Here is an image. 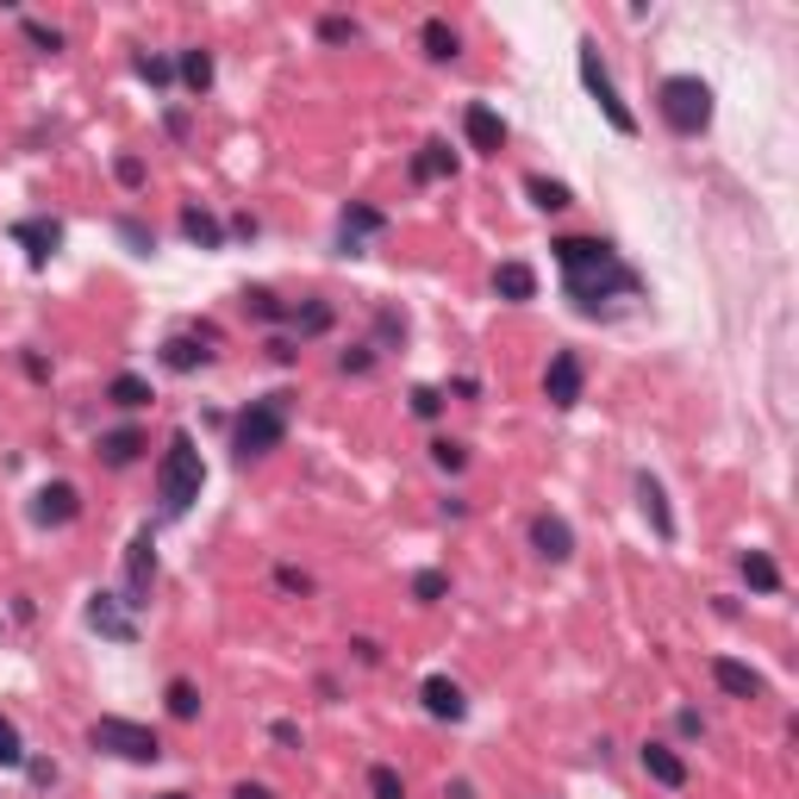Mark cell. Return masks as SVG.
<instances>
[{
    "label": "cell",
    "mask_w": 799,
    "mask_h": 799,
    "mask_svg": "<svg viewBox=\"0 0 799 799\" xmlns=\"http://www.w3.org/2000/svg\"><path fill=\"white\" fill-rule=\"evenodd\" d=\"M549 251H556V269H563L575 306H600L612 294H643L637 269L618 263V251H612L606 237H556Z\"/></svg>",
    "instance_id": "obj_1"
},
{
    "label": "cell",
    "mask_w": 799,
    "mask_h": 799,
    "mask_svg": "<svg viewBox=\"0 0 799 799\" xmlns=\"http://www.w3.org/2000/svg\"><path fill=\"white\" fill-rule=\"evenodd\" d=\"M288 425H294V393H263L251 407L232 419V450L237 462H256V456L282 450L288 444Z\"/></svg>",
    "instance_id": "obj_2"
},
{
    "label": "cell",
    "mask_w": 799,
    "mask_h": 799,
    "mask_svg": "<svg viewBox=\"0 0 799 799\" xmlns=\"http://www.w3.org/2000/svg\"><path fill=\"white\" fill-rule=\"evenodd\" d=\"M201 487H206V462H201V450H194L188 431H175V438L163 444V456H157V500H163V513L182 518L194 500H201Z\"/></svg>",
    "instance_id": "obj_3"
},
{
    "label": "cell",
    "mask_w": 799,
    "mask_h": 799,
    "mask_svg": "<svg viewBox=\"0 0 799 799\" xmlns=\"http://www.w3.org/2000/svg\"><path fill=\"white\" fill-rule=\"evenodd\" d=\"M656 113L674 138H700V131L712 126V88H705L700 76H669L656 88Z\"/></svg>",
    "instance_id": "obj_4"
},
{
    "label": "cell",
    "mask_w": 799,
    "mask_h": 799,
    "mask_svg": "<svg viewBox=\"0 0 799 799\" xmlns=\"http://www.w3.org/2000/svg\"><path fill=\"white\" fill-rule=\"evenodd\" d=\"M88 743L100 756H119V762H157L163 756V737L138 719H95L88 724Z\"/></svg>",
    "instance_id": "obj_5"
},
{
    "label": "cell",
    "mask_w": 799,
    "mask_h": 799,
    "mask_svg": "<svg viewBox=\"0 0 799 799\" xmlns=\"http://www.w3.org/2000/svg\"><path fill=\"white\" fill-rule=\"evenodd\" d=\"M581 88L600 100V113H606V126L618 131V138H637V113L618 100V88H612V76H606V64H600V50L581 38Z\"/></svg>",
    "instance_id": "obj_6"
},
{
    "label": "cell",
    "mask_w": 799,
    "mask_h": 799,
    "mask_svg": "<svg viewBox=\"0 0 799 799\" xmlns=\"http://www.w3.org/2000/svg\"><path fill=\"white\" fill-rule=\"evenodd\" d=\"M150 587H157V537H150V525H144V532L131 537V549H126V606L144 612L150 606Z\"/></svg>",
    "instance_id": "obj_7"
},
{
    "label": "cell",
    "mask_w": 799,
    "mask_h": 799,
    "mask_svg": "<svg viewBox=\"0 0 799 799\" xmlns=\"http://www.w3.org/2000/svg\"><path fill=\"white\" fill-rule=\"evenodd\" d=\"M581 388H587V362H581V350H556L544 369V393H549V407H581Z\"/></svg>",
    "instance_id": "obj_8"
},
{
    "label": "cell",
    "mask_w": 799,
    "mask_h": 799,
    "mask_svg": "<svg viewBox=\"0 0 799 799\" xmlns=\"http://www.w3.org/2000/svg\"><path fill=\"white\" fill-rule=\"evenodd\" d=\"M381 232H388V213L369 206V201H350L344 213H338V251H344V256H362V244L381 237Z\"/></svg>",
    "instance_id": "obj_9"
},
{
    "label": "cell",
    "mask_w": 799,
    "mask_h": 799,
    "mask_svg": "<svg viewBox=\"0 0 799 799\" xmlns=\"http://www.w3.org/2000/svg\"><path fill=\"white\" fill-rule=\"evenodd\" d=\"M81 518V494L76 481H45L32 494V525H45V532H57V525H76Z\"/></svg>",
    "instance_id": "obj_10"
},
{
    "label": "cell",
    "mask_w": 799,
    "mask_h": 799,
    "mask_svg": "<svg viewBox=\"0 0 799 799\" xmlns=\"http://www.w3.org/2000/svg\"><path fill=\"white\" fill-rule=\"evenodd\" d=\"M462 138H469V150H481V157H500L506 150V119L487 100H469L462 107Z\"/></svg>",
    "instance_id": "obj_11"
},
{
    "label": "cell",
    "mask_w": 799,
    "mask_h": 799,
    "mask_svg": "<svg viewBox=\"0 0 799 799\" xmlns=\"http://www.w3.org/2000/svg\"><path fill=\"white\" fill-rule=\"evenodd\" d=\"M419 700H425V712H431V719H444V724H462V719H469V693L456 688L450 674H425V681H419Z\"/></svg>",
    "instance_id": "obj_12"
},
{
    "label": "cell",
    "mask_w": 799,
    "mask_h": 799,
    "mask_svg": "<svg viewBox=\"0 0 799 799\" xmlns=\"http://www.w3.org/2000/svg\"><path fill=\"white\" fill-rule=\"evenodd\" d=\"M637 762H643V774H650L656 787H669V793H681V787L693 781L688 756H681V750H669V743H643V750H637Z\"/></svg>",
    "instance_id": "obj_13"
},
{
    "label": "cell",
    "mask_w": 799,
    "mask_h": 799,
    "mask_svg": "<svg viewBox=\"0 0 799 799\" xmlns=\"http://www.w3.org/2000/svg\"><path fill=\"white\" fill-rule=\"evenodd\" d=\"M532 549L544 556V563H568L575 556V532H568L563 513H537L532 518Z\"/></svg>",
    "instance_id": "obj_14"
},
{
    "label": "cell",
    "mask_w": 799,
    "mask_h": 799,
    "mask_svg": "<svg viewBox=\"0 0 799 799\" xmlns=\"http://www.w3.org/2000/svg\"><path fill=\"white\" fill-rule=\"evenodd\" d=\"M712 681H719V693H731V700H762V688H768L762 674L737 656H712Z\"/></svg>",
    "instance_id": "obj_15"
},
{
    "label": "cell",
    "mask_w": 799,
    "mask_h": 799,
    "mask_svg": "<svg viewBox=\"0 0 799 799\" xmlns=\"http://www.w3.org/2000/svg\"><path fill=\"white\" fill-rule=\"evenodd\" d=\"M213 338H201V331H175L169 344H163V369H175V376H194V369H206L213 362Z\"/></svg>",
    "instance_id": "obj_16"
},
{
    "label": "cell",
    "mask_w": 799,
    "mask_h": 799,
    "mask_svg": "<svg viewBox=\"0 0 799 799\" xmlns=\"http://www.w3.org/2000/svg\"><path fill=\"white\" fill-rule=\"evenodd\" d=\"M88 625H95L100 637H113V643H138V625L119 612V600H113V594H95V600H88Z\"/></svg>",
    "instance_id": "obj_17"
},
{
    "label": "cell",
    "mask_w": 799,
    "mask_h": 799,
    "mask_svg": "<svg viewBox=\"0 0 799 799\" xmlns=\"http://www.w3.org/2000/svg\"><path fill=\"white\" fill-rule=\"evenodd\" d=\"M637 506H643V518L656 525V537L662 544H674V513H669V494H662V481L650 469L637 475Z\"/></svg>",
    "instance_id": "obj_18"
},
{
    "label": "cell",
    "mask_w": 799,
    "mask_h": 799,
    "mask_svg": "<svg viewBox=\"0 0 799 799\" xmlns=\"http://www.w3.org/2000/svg\"><path fill=\"white\" fill-rule=\"evenodd\" d=\"M331 325H338V306H331V300H300V306H288V331H294L300 344H306V338H325Z\"/></svg>",
    "instance_id": "obj_19"
},
{
    "label": "cell",
    "mask_w": 799,
    "mask_h": 799,
    "mask_svg": "<svg viewBox=\"0 0 799 799\" xmlns=\"http://www.w3.org/2000/svg\"><path fill=\"white\" fill-rule=\"evenodd\" d=\"M456 175V150L444 138H431V144H419V157H412V182L419 188H431V182H450Z\"/></svg>",
    "instance_id": "obj_20"
},
{
    "label": "cell",
    "mask_w": 799,
    "mask_h": 799,
    "mask_svg": "<svg viewBox=\"0 0 799 799\" xmlns=\"http://www.w3.org/2000/svg\"><path fill=\"white\" fill-rule=\"evenodd\" d=\"M13 237L26 244V256H32V263H50V256H57V244H64V225H57V220H19Z\"/></svg>",
    "instance_id": "obj_21"
},
{
    "label": "cell",
    "mask_w": 799,
    "mask_h": 799,
    "mask_svg": "<svg viewBox=\"0 0 799 799\" xmlns=\"http://www.w3.org/2000/svg\"><path fill=\"white\" fill-rule=\"evenodd\" d=\"M494 294L513 300V306L537 300V269H532V263H500V269H494Z\"/></svg>",
    "instance_id": "obj_22"
},
{
    "label": "cell",
    "mask_w": 799,
    "mask_h": 799,
    "mask_svg": "<svg viewBox=\"0 0 799 799\" xmlns=\"http://www.w3.org/2000/svg\"><path fill=\"white\" fill-rule=\"evenodd\" d=\"M182 237H188L194 251H225V225L206 206H182Z\"/></svg>",
    "instance_id": "obj_23"
},
{
    "label": "cell",
    "mask_w": 799,
    "mask_h": 799,
    "mask_svg": "<svg viewBox=\"0 0 799 799\" xmlns=\"http://www.w3.org/2000/svg\"><path fill=\"white\" fill-rule=\"evenodd\" d=\"M419 45H425V57H431V64H456V57H462V38H456L450 19H425V26H419Z\"/></svg>",
    "instance_id": "obj_24"
},
{
    "label": "cell",
    "mask_w": 799,
    "mask_h": 799,
    "mask_svg": "<svg viewBox=\"0 0 799 799\" xmlns=\"http://www.w3.org/2000/svg\"><path fill=\"white\" fill-rule=\"evenodd\" d=\"M138 450H144V431H138V425H119V431H107V438H100V462H107V469H131V462H138Z\"/></svg>",
    "instance_id": "obj_25"
},
{
    "label": "cell",
    "mask_w": 799,
    "mask_h": 799,
    "mask_svg": "<svg viewBox=\"0 0 799 799\" xmlns=\"http://www.w3.org/2000/svg\"><path fill=\"white\" fill-rule=\"evenodd\" d=\"M175 76H182V88H188L194 100L206 95V88H213V50H182V57H175Z\"/></svg>",
    "instance_id": "obj_26"
},
{
    "label": "cell",
    "mask_w": 799,
    "mask_h": 799,
    "mask_svg": "<svg viewBox=\"0 0 799 799\" xmlns=\"http://www.w3.org/2000/svg\"><path fill=\"white\" fill-rule=\"evenodd\" d=\"M743 581H750V594H781V563L768 556V549H743Z\"/></svg>",
    "instance_id": "obj_27"
},
{
    "label": "cell",
    "mask_w": 799,
    "mask_h": 799,
    "mask_svg": "<svg viewBox=\"0 0 799 799\" xmlns=\"http://www.w3.org/2000/svg\"><path fill=\"white\" fill-rule=\"evenodd\" d=\"M237 306H244L251 319H263V325H288V300L275 294V288H244Z\"/></svg>",
    "instance_id": "obj_28"
},
{
    "label": "cell",
    "mask_w": 799,
    "mask_h": 799,
    "mask_svg": "<svg viewBox=\"0 0 799 799\" xmlns=\"http://www.w3.org/2000/svg\"><path fill=\"white\" fill-rule=\"evenodd\" d=\"M107 400H113L119 412H138V407H150L157 393H150V381H144V376H131V369H126V376L107 381Z\"/></svg>",
    "instance_id": "obj_29"
},
{
    "label": "cell",
    "mask_w": 799,
    "mask_h": 799,
    "mask_svg": "<svg viewBox=\"0 0 799 799\" xmlns=\"http://www.w3.org/2000/svg\"><path fill=\"white\" fill-rule=\"evenodd\" d=\"M163 700H169V719L175 724H194V719H201V688H194V681H169V693H163Z\"/></svg>",
    "instance_id": "obj_30"
},
{
    "label": "cell",
    "mask_w": 799,
    "mask_h": 799,
    "mask_svg": "<svg viewBox=\"0 0 799 799\" xmlns=\"http://www.w3.org/2000/svg\"><path fill=\"white\" fill-rule=\"evenodd\" d=\"M525 194H532V206H544V213H563V206H575V194H568L563 182H549V175H532V182H525Z\"/></svg>",
    "instance_id": "obj_31"
},
{
    "label": "cell",
    "mask_w": 799,
    "mask_h": 799,
    "mask_svg": "<svg viewBox=\"0 0 799 799\" xmlns=\"http://www.w3.org/2000/svg\"><path fill=\"white\" fill-rule=\"evenodd\" d=\"M369 799H407V781H400V768L393 762L369 768Z\"/></svg>",
    "instance_id": "obj_32"
},
{
    "label": "cell",
    "mask_w": 799,
    "mask_h": 799,
    "mask_svg": "<svg viewBox=\"0 0 799 799\" xmlns=\"http://www.w3.org/2000/svg\"><path fill=\"white\" fill-rule=\"evenodd\" d=\"M357 38H362V26L350 13H325L319 19V45H357Z\"/></svg>",
    "instance_id": "obj_33"
},
{
    "label": "cell",
    "mask_w": 799,
    "mask_h": 799,
    "mask_svg": "<svg viewBox=\"0 0 799 799\" xmlns=\"http://www.w3.org/2000/svg\"><path fill=\"white\" fill-rule=\"evenodd\" d=\"M0 768H26V737L7 712H0Z\"/></svg>",
    "instance_id": "obj_34"
},
{
    "label": "cell",
    "mask_w": 799,
    "mask_h": 799,
    "mask_svg": "<svg viewBox=\"0 0 799 799\" xmlns=\"http://www.w3.org/2000/svg\"><path fill=\"white\" fill-rule=\"evenodd\" d=\"M19 32H26V45H32V50H45V57H57V50H64V32H57V26H45V19H19Z\"/></svg>",
    "instance_id": "obj_35"
},
{
    "label": "cell",
    "mask_w": 799,
    "mask_h": 799,
    "mask_svg": "<svg viewBox=\"0 0 799 799\" xmlns=\"http://www.w3.org/2000/svg\"><path fill=\"white\" fill-rule=\"evenodd\" d=\"M444 594H450V575H438V568H419V575H412V600H419V606H438Z\"/></svg>",
    "instance_id": "obj_36"
},
{
    "label": "cell",
    "mask_w": 799,
    "mask_h": 799,
    "mask_svg": "<svg viewBox=\"0 0 799 799\" xmlns=\"http://www.w3.org/2000/svg\"><path fill=\"white\" fill-rule=\"evenodd\" d=\"M393 344H407V319L393 313V306H381L376 313V350H393Z\"/></svg>",
    "instance_id": "obj_37"
},
{
    "label": "cell",
    "mask_w": 799,
    "mask_h": 799,
    "mask_svg": "<svg viewBox=\"0 0 799 799\" xmlns=\"http://www.w3.org/2000/svg\"><path fill=\"white\" fill-rule=\"evenodd\" d=\"M431 462H438L444 475H462V469H469V450H462L456 438H438V444H431Z\"/></svg>",
    "instance_id": "obj_38"
},
{
    "label": "cell",
    "mask_w": 799,
    "mask_h": 799,
    "mask_svg": "<svg viewBox=\"0 0 799 799\" xmlns=\"http://www.w3.org/2000/svg\"><path fill=\"white\" fill-rule=\"evenodd\" d=\"M113 182H119V188H131V194H138L144 182H150V169H144V157H131V150H126V157H113Z\"/></svg>",
    "instance_id": "obj_39"
},
{
    "label": "cell",
    "mask_w": 799,
    "mask_h": 799,
    "mask_svg": "<svg viewBox=\"0 0 799 799\" xmlns=\"http://www.w3.org/2000/svg\"><path fill=\"white\" fill-rule=\"evenodd\" d=\"M275 587L306 600V594H313V575H306V568H294V563H282V568H275Z\"/></svg>",
    "instance_id": "obj_40"
},
{
    "label": "cell",
    "mask_w": 799,
    "mask_h": 799,
    "mask_svg": "<svg viewBox=\"0 0 799 799\" xmlns=\"http://www.w3.org/2000/svg\"><path fill=\"white\" fill-rule=\"evenodd\" d=\"M138 76L150 81V88H169V81H175V64H169V57H138Z\"/></svg>",
    "instance_id": "obj_41"
},
{
    "label": "cell",
    "mask_w": 799,
    "mask_h": 799,
    "mask_svg": "<svg viewBox=\"0 0 799 799\" xmlns=\"http://www.w3.org/2000/svg\"><path fill=\"white\" fill-rule=\"evenodd\" d=\"M338 369H344V376H369V369H376V344L344 350V357H338Z\"/></svg>",
    "instance_id": "obj_42"
},
{
    "label": "cell",
    "mask_w": 799,
    "mask_h": 799,
    "mask_svg": "<svg viewBox=\"0 0 799 799\" xmlns=\"http://www.w3.org/2000/svg\"><path fill=\"white\" fill-rule=\"evenodd\" d=\"M119 237H126V244H131V251H138V256H150V251H157V237L144 232L138 220H119Z\"/></svg>",
    "instance_id": "obj_43"
},
{
    "label": "cell",
    "mask_w": 799,
    "mask_h": 799,
    "mask_svg": "<svg viewBox=\"0 0 799 799\" xmlns=\"http://www.w3.org/2000/svg\"><path fill=\"white\" fill-rule=\"evenodd\" d=\"M412 412H419V419H438L444 412V388H412Z\"/></svg>",
    "instance_id": "obj_44"
},
{
    "label": "cell",
    "mask_w": 799,
    "mask_h": 799,
    "mask_svg": "<svg viewBox=\"0 0 799 799\" xmlns=\"http://www.w3.org/2000/svg\"><path fill=\"white\" fill-rule=\"evenodd\" d=\"M26 774H32V787H57V762H32L26 756Z\"/></svg>",
    "instance_id": "obj_45"
},
{
    "label": "cell",
    "mask_w": 799,
    "mask_h": 799,
    "mask_svg": "<svg viewBox=\"0 0 799 799\" xmlns=\"http://www.w3.org/2000/svg\"><path fill=\"white\" fill-rule=\"evenodd\" d=\"M269 737H275V743H288V750H294V743H300V724H294V719H275V724H269Z\"/></svg>",
    "instance_id": "obj_46"
},
{
    "label": "cell",
    "mask_w": 799,
    "mask_h": 799,
    "mask_svg": "<svg viewBox=\"0 0 799 799\" xmlns=\"http://www.w3.org/2000/svg\"><path fill=\"white\" fill-rule=\"evenodd\" d=\"M232 799H275V787H263V781H237Z\"/></svg>",
    "instance_id": "obj_47"
},
{
    "label": "cell",
    "mask_w": 799,
    "mask_h": 799,
    "mask_svg": "<svg viewBox=\"0 0 799 799\" xmlns=\"http://www.w3.org/2000/svg\"><path fill=\"white\" fill-rule=\"evenodd\" d=\"M269 357H275V362H294L300 350H294V338H269Z\"/></svg>",
    "instance_id": "obj_48"
},
{
    "label": "cell",
    "mask_w": 799,
    "mask_h": 799,
    "mask_svg": "<svg viewBox=\"0 0 799 799\" xmlns=\"http://www.w3.org/2000/svg\"><path fill=\"white\" fill-rule=\"evenodd\" d=\"M674 724H681V737H700V731H705L700 712H674Z\"/></svg>",
    "instance_id": "obj_49"
},
{
    "label": "cell",
    "mask_w": 799,
    "mask_h": 799,
    "mask_svg": "<svg viewBox=\"0 0 799 799\" xmlns=\"http://www.w3.org/2000/svg\"><path fill=\"white\" fill-rule=\"evenodd\" d=\"M26 376H32V381H50V369H45V357H38V350H26Z\"/></svg>",
    "instance_id": "obj_50"
},
{
    "label": "cell",
    "mask_w": 799,
    "mask_h": 799,
    "mask_svg": "<svg viewBox=\"0 0 799 799\" xmlns=\"http://www.w3.org/2000/svg\"><path fill=\"white\" fill-rule=\"evenodd\" d=\"M450 799H475V787L469 781H450Z\"/></svg>",
    "instance_id": "obj_51"
},
{
    "label": "cell",
    "mask_w": 799,
    "mask_h": 799,
    "mask_svg": "<svg viewBox=\"0 0 799 799\" xmlns=\"http://www.w3.org/2000/svg\"><path fill=\"white\" fill-rule=\"evenodd\" d=\"M157 799H188V793H157Z\"/></svg>",
    "instance_id": "obj_52"
}]
</instances>
